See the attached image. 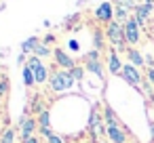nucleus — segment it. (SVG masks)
I'll return each instance as SVG.
<instances>
[{
    "label": "nucleus",
    "instance_id": "35",
    "mask_svg": "<svg viewBox=\"0 0 154 143\" xmlns=\"http://www.w3.org/2000/svg\"><path fill=\"white\" fill-rule=\"evenodd\" d=\"M133 2H139V0H133Z\"/></svg>",
    "mask_w": 154,
    "mask_h": 143
},
{
    "label": "nucleus",
    "instance_id": "26",
    "mask_svg": "<svg viewBox=\"0 0 154 143\" xmlns=\"http://www.w3.org/2000/svg\"><path fill=\"white\" fill-rule=\"evenodd\" d=\"M7 91H9V80L7 78H0V97L7 95Z\"/></svg>",
    "mask_w": 154,
    "mask_h": 143
},
{
    "label": "nucleus",
    "instance_id": "6",
    "mask_svg": "<svg viewBox=\"0 0 154 143\" xmlns=\"http://www.w3.org/2000/svg\"><path fill=\"white\" fill-rule=\"evenodd\" d=\"M125 42L131 44V46L139 42V25H137L135 17H131V19L125 23Z\"/></svg>",
    "mask_w": 154,
    "mask_h": 143
},
{
    "label": "nucleus",
    "instance_id": "28",
    "mask_svg": "<svg viewBox=\"0 0 154 143\" xmlns=\"http://www.w3.org/2000/svg\"><path fill=\"white\" fill-rule=\"evenodd\" d=\"M68 46H70L72 51H78V49H80V44H78L76 40H70V42H68Z\"/></svg>",
    "mask_w": 154,
    "mask_h": 143
},
{
    "label": "nucleus",
    "instance_id": "34",
    "mask_svg": "<svg viewBox=\"0 0 154 143\" xmlns=\"http://www.w3.org/2000/svg\"><path fill=\"white\" fill-rule=\"evenodd\" d=\"M152 103H154V95H152Z\"/></svg>",
    "mask_w": 154,
    "mask_h": 143
},
{
    "label": "nucleus",
    "instance_id": "11",
    "mask_svg": "<svg viewBox=\"0 0 154 143\" xmlns=\"http://www.w3.org/2000/svg\"><path fill=\"white\" fill-rule=\"evenodd\" d=\"M38 44H40V38H38V36H30L28 40L21 42V53L30 57V55H34V51H36Z\"/></svg>",
    "mask_w": 154,
    "mask_h": 143
},
{
    "label": "nucleus",
    "instance_id": "23",
    "mask_svg": "<svg viewBox=\"0 0 154 143\" xmlns=\"http://www.w3.org/2000/svg\"><path fill=\"white\" fill-rule=\"evenodd\" d=\"M70 74H72V78L78 82V80H82V78H85V67L76 65V67H72V70H70Z\"/></svg>",
    "mask_w": 154,
    "mask_h": 143
},
{
    "label": "nucleus",
    "instance_id": "14",
    "mask_svg": "<svg viewBox=\"0 0 154 143\" xmlns=\"http://www.w3.org/2000/svg\"><path fill=\"white\" fill-rule=\"evenodd\" d=\"M85 70L91 72V74H95L97 78H103V65H101V61H85Z\"/></svg>",
    "mask_w": 154,
    "mask_h": 143
},
{
    "label": "nucleus",
    "instance_id": "9",
    "mask_svg": "<svg viewBox=\"0 0 154 143\" xmlns=\"http://www.w3.org/2000/svg\"><path fill=\"white\" fill-rule=\"evenodd\" d=\"M150 11H152V2H143V4L135 7V21H137V25H143L148 21Z\"/></svg>",
    "mask_w": 154,
    "mask_h": 143
},
{
    "label": "nucleus",
    "instance_id": "4",
    "mask_svg": "<svg viewBox=\"0 0 154 143\" xmlns=\"http://www.w3.org/2000/svg\"><path fill=\"white\" fill-rule=\"evenodd\" d=\"M120 76H122V80H125L127 84H131V86L139 88V82H141V74H139V70H137L135 65H131V63L122 65V72H120Z\"/></svg>",
    "mask_w": 154,
    "mask_h": 143
},
{
    "label": "nucleus",
    "instance_id": "21",
    "mask_svg": "<svg viewBox=\"0 0 154 143\" xmlns=\"http://www.w3.org/2000/svg\"><path fill=\"white\" fill-rule=\"evenodd\" d=\"M114 7H120V9H125V11H135V2L133 0H114Z\"/></svg>",
    "mask_w": 154,
    "mask_h": 143
},
{
    "label": "nucleus",
    "instance_id": "32",
    "mask_svg": "<svg viewBox=\"0 0 154 143\" xmlns=\"http://www.w3.org/2000/svg\"><path fill=\"white\" fill-rule=\"evenodd\" d=\"M53 40H55V36H47V38H45V44L49 46V42H53Z\"/></svg>",
    "mask_w": 154,
    "mask_h": 143
},
{
    "label": "nucleus",
    "instance_id": "22",
    "mask_svg": "<svg viewBox=\"0 0 154 143\" xmlns=\"http://www.w3.org/2000/svg\"><path fill=\"white\" fill-rule=\"evenodd\" d=\"M99 124H101V116H99V114H97L95 109H91V114H89V126H91V128L95 130V128H97Z\"/></svg>",
    "mask_w": 154,
    "mask_h": 143
},
{
    "label": "nucleus",
    "instance_id": "8",
    "mask_svg": "<svg viewBox=\"0 0 154 143\" xmlns=\"http://www.w3.org/2000/svg\"><path fill=\"white\" fill-rule=\"evenodd\" d=\"M36 128H38V120H34V118H28V120H26V124L19 128V139H21V141H28L30 137H34Z\"/></svg>",
    "mask_w": 154,
    "mask_h": 143
},
{
    "label": "nucleus",
    "instance_id": "31",
    "mask_svg": "<svg viewBox=\"0 0 154 143\" xmlns=\"http://www.w3.org/2000/svg\"><path fill=\"white\" fill-rule=\"evenodd\" d=\"M23 143H38V137L34 135V137H30V139H28V141H23Z\"/></svg>",
    "mask_w": 154,
    "mask_h": 143
},
{
    "label": "nucleus",
    "instance_id": "30",
    "mask_svg": "<svg viewBox=\"0 0 154 143\" xmlns=\"http://www.w3.org/2000/svg\"><path fill=\"white\" fill-rule=\"evenodd\" d=\"M38 130H40V135H42V137H49V135L53 133L51 128H38Z\"/></svg>",
    "mask_w": 154,
    "mask_h": 143
},
{
    "label": "nucleus",
    "instance_id": "27",
    "mask_svg": "<svg viewBox=\"0 0 154 143\" xmlns=\"http://www.w3.org/2000/svg\"><path fill=\"white\" fill-rule=\"evenodd\" d=\"M148 82L154 84V67H148Z\"/></svg>",
    "mask_w": 154,
    "mask_h": 143
},
{
    "label": "nucleus",
    "instance_id": "18",
    "mask_svg": "<svg viewBox=\"0 0 154 143\" xmlns=\"http://www.w3.org/2000/svg\"><path fill=\"white\" fill-rule=\"evenodd\" d=\"M15 139H17V128H13V126H9L0 135V143H15Z\"/></svg>",
    "mask_w": 154,
    "mask_h": 143
},
{
    "label": "nucleus",
    "instance_id": "24",
    "mask_svg": "<svg viewBox=\"0 0 154 143\" xmlns=\"http://www.w3.org/2000/svg\"><path fill=\"white\" fill-rule=\"evenodd\" d=\"M47 143H66V139H63L61 135H57V133H51V135L47 137Z\"/></svg>",
    "mask_w": 154,
    "mask_h": 143
},
{
    "label": "nucleus",
    "instance_id": "5",
    "mask_svg": "<svg viewBox=\"0 0 154 143\" xmlns=\"http://www.w3.org/2000/svg\"><path fill=\"white\" fill-rule=\"evenodd\" d=\"M95 19L99 21V23H110V21H114V7H112V2H101L97 9H95Z\"/></svg>",
    "mask_w": 154,
    "mask_h": 143
},
{
    "label": "nucleus",
    "instance_id": "17",
    "mask_svg": "<svg viewBox=\"0 0 154 143\" xmlns=\"http://www.w3.org/2000/svg\"><path fill=\"white\" fill-rule=\"evenodd\" d=\"M103 122L106 126H118V120H116V114L110 105H106V112H103Z\"/></svg>",
    "mask_w": 154,
    "mask_h": 143
},
{
    "label": "nucleus",
    "instance_id": "3",
    "mask_svg": "<svg viewBox=\"0 0 154 143\" xmlns=\"http://www.w3.org/2000/svg\"><path fill=\"white\" fill-rule=\"evenodd\" d=\"M106 38L112 42L114 49L125 46V25H120V23H116V21H110L108 28H106Z\"/></svg>",
    "mask_w": 154,
    "mask_h": 143
},
{
    "label": "nucleus",
    "instance_id": "29",
    "mask_svg": "<svg viewBox=\"0 0 154 143\" xmlns=\"http://www.w3.org/2000/svg\"><path fill=\"white\" fill-rule=\"evenodd\" d=\"M26 59H28V55H23V53H19V55H17V63H19V65H21V63H28Z\"/></svg>",
    "mask_w": 154,
    "mask_h": 143
},
{
    "label": "nucleus",
    "instance_id": "15",
    "mask_svg": "<svg viewBox=\"0 0 154 143\" xmlns=\"http://www.w3.org/2000/svg\"><path fill=\"white\" fill-rule=\"evenodd\" d=\"M21 72H23V84H26V86H30V88H32V86H36V78H34V72H32V67H30L28 63L23 65V70H21Z\"/></svg>",
    "mask_w": 154,
    "mask_h": 143
},
{
    "label": "nucleus",
    "instance_id": "1",
    "mask_svg": "<svg viewBox=\"0 0 154 143\" xmlns=\"http://www.w3.org/2000/svg\"><path fill=\"white\" fill-rule=\"evenodd\" d=\"M74 78H72V74L68 72V70H55V72H51V76H49V86H51V91H55V93H63V91H70L72 86H74Z\"/></svg>",
    "mask_w": 154,
    "mask_h": 143
},
{
    "label": "nucleus",
    "instance_id": "12",
    "mask_svg": "<svg viewBox=\"0 0 154 143\" xmlns=\"http://www.w3.org/2000/svg\"><path fill=\"white\" fill-rule=\"evenodd\" d=\"M108 70H110V74H118L120 76V72H122V63H120V59H118V53L116 51H112L110 53V59H108Z\"/></svg>",
    "mask_w": 154,
    "mask_h": 143
},
{
    "label": "nucleus",
    "instance_id": "13",
    "mask_svg": "<svg viewBox=\"0 0 154 143\" xmlns=\"http://www.w3.org/2000/svg\"><path fill=\"white\" fill-rule=\"evenodd\" d=\"M127 57H129V63H131V65H135L137 70H139V67L143 65V61H146L137 49H129V51H127Z\"/></svg>",
    "mask_w": 154,
    "mask_h": 143
},
{
    "label": "nucleus",
    "instance_id": "20",
    "mask_svg": "<svg viewBox=\"0 0 154 143\" xmlns=\"http://www.w3.org/2000/svg\"><path fill=\"white\" fill-rule=\"evenodd\" d=\"M34 55L42 59V57H51V55H53V51H51V49H49V46H47L45 42H40V44L36 46V51H34Z\"/></svg>",
    "mask_w": 154,
    "mask_h": 143
},
{
    "label": "nucleus",
    "instance_id": "33",
    "mask_svg": "<svg viewBox=\"0 0 154 143\" xmlns=\"http://www.w3.org/2000/svg\"><path fill=\"white\" fill-rule=\"evenodd\" d=\"M150 133H152V141H154V122H150Z\"/></svg>",
    "mask_w": 154,
    "mask_h": 143
},
{
    "label": "nucleus",
    "instance_id": "19",
    "mask_svg": "<svg viewBox=\"0 0 154 143\" xmlns=\"http://www.w3.org/2000/svg\"><path fill=\"white\" fill-rule=\"evenodd\" d=\"M38 128H51V112L49 109L38 114Z\"/></svg>",
    "mask_w": 154,
    "mask_h": 143
},
{
    "label": "nucleus",
    "instance_id": "16",
    "mask_svg": "<svg viewBox=\"0 0 154 143\" xmlns=\"http://www.w3.org/2000/svg\"><path fill=\"white\" fill-rule=\"evenodd\" d=\"M129 19H131V17H129V11H125V9H120V7H114V21H116V23L125 25Z\"/></svg>",
    "mask_w": 154,
    "mask_h": 143
},
{
    "label": "nucleus",
    "instance_id": "2",
    "mask_svg": "<svg viewBox=\"0 0 154 143\" xmlns=\"http://www.w3.org/2000/svg\"><path fill=\"white\" fill-rule=\"evenodd\" d=\"M28 65L32 67V72H34V78H36V84H47L49 82V76H51V72H49V67L40 61V57H36V55H30L28 57Z\"/></svg>",
    "mask_w": 154,
    "mask_h": 143
},
{
    "label": "nucleus",
    "instance_id": "10",
    "mask_svg": "<svg viewBox=\"0 0 154 143\" xmlns=\"http://www.w3.org/2000/svg\"><path fill=\"white\" fill-rule=\"evenodd\" d=\"M106 135H108L110 143H125L127 141V135L120 126H106Z\"/></svg>",
    "mask_w": 154,
    "mask_h": 143
},
{
    "label": "nucleus",
    "instance_id": "25",
    "mask_svg": "<svg viewBox=\"0 0 154 143\" xmlns=\"http://www.w3.org/2000/svg\"><path fill=\"white\" fill-rule=\"evenodd\" d=\"M93 42H95V46H97V51H101V46H103V34L97 30L95 32V38H93Z\"/></svg>",
    "mask_w": 154,
    "mask_h": 143
},
{
    "label": "nucleus",
    "instance_id": "7",
    "mask_svg": "<svg viewBox=\"0 0 154 143\" xmlns=\"http://www.w3.org/2000/svg\"><path fill=\"white\" fill-rule=\"evenodd\" d=\"M53 55H55V61H57V65H59L61 70H68V72H70L72 67H76V61H74L63 49H55Z\"/></svg>",
    "mask_w": 154,
    "mask_h": 143
}]
</instances>
